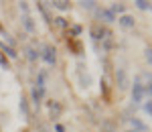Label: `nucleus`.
Masks as SVG:
<instances>
[{"mask_svg": "<svg viewBox=\"0 0 152 132\" xmlns=\"http://www.w3.org/2000/svg\"><path fill=\"white\" fill-rule=\"evenodd\" d=\"M43 59H45L47 65H55V61H57V51H55V47L45 45V49H43Z\"/></svg>", "mask_w": 152, "mask_h": 132, "instance_id": "1", "label": "nucleus"}, {"mask_svg": "<svg viewBox=\"0 0 152 132\" xmlns=\"http://www.w3.org/2000/svg\"><path fill=\"white\" fill-rule=\"evenodd\" d=\"M132 100H134V104H140L142 100H144V85L138 84V81H134V89H132Z\"/></svg>", "mask_w": 152, "mask_h": 132, "instance_id": "2", "label": "nucleus"}, {"mask_svg": "<svg viewBox=\"0 0 152 132\" xmlns=\"http://www.w3.org/2000/svg\"><path fill=\"white\" fill-rule=\"evenodd\" d=\"M116 81H118V87L120 89H126L128 87V73H126V69H118L116 71Z\"/></svg>", "mask_w": 152, "mask_h": 132, "instance_id": "3", "label": "nucleus"}, {"mask_svg": "<svg viewBox=\"0 0 152 132\" xmlns=\"http://www.w3.org/2000/svg\"><path fill=\"white\" fill-rule=\"evenodd\" d=\"M118 24L124 26V29H132V26L136 24V21H134V16H130V14H122V16L118 18Z\"/></svg>", "mask_w": 152, "mask_h": 132, "instance_id": "4", "label": "nucleus"}, {"mask_svg": "<svg viewBox=\"0 0 152 132\" xmlns=\"http://www.w3.org/2000/svg\"><path fill=\"white\" fill-rule=\"evenodd\" d=\"M43 94H45V89H41V87H37V85L31 89V96H33V104H35V106H39V104H41Z\"/></svg>", "mask_w": 152, "mask_h": 132, "instance_id": "5", "label": "nucleus"}, {"mask_svg": "<svg viewBox=\"0 0 152 132\" xmlns=\"http://www.w3.org/2000/svg\"><path fill=\"white\" fill-rule=\"evenodd\" d=\"M61 104H59V102H51V104H49V112H51V118H59V116H61Z\"/></svg>", "mask_w": 152, "mask_h": 132, "instance_id": "6", "label": "nucleus"}, {"mask_svg": "<svg viewBox=\"0 0 152 132\" xmlns=\"http://www.w3.org/2000/svg\"><path fill=\"white\" fill-rule=\"evenodd\" d=\"M51 6L53 8H57V10H69V2H65V0H55V2H51Z\"/></svg>", "mask_w": 152, "mask_h": 132, "instance_id": "7", "label": "nucleus"}, {"mask_svg": "<svg viewBox=\"0 0 152 132\" xmlns=\"http://www.w3.org/2000/svg\"><path fill=\"white\" fill-rule=\"evenodd\" d=\"M132 126H134V130L136 132H146L148 128H146V124L142 120H138V118H132Z\"/></svg>", "mask_w": 152, "mask_h": 132, "instance_id": "8", "label": "nucleus"}, {"mask_svg": "<svg viewBox=\"0 0 152 132\" xmlns=\"http://www.w3.org/2000/svg\"><path fill=\"white\" fill-rule=\"evenodd\" d=\"M23 24H24V29H26L28 33H35V23H33L31 16H23Z\"/></svg>", "mask_w": 152, "mask_h": 132, "instance_id": "9", "label": "nucleus"}, {"mask_svg": "<svg viewBox=\"0 0 152 132\" xmlns=\"http://www.w3.org/2000/svg\"><path fill=\"white\" fill-rule=\"evenodd\" d=\"M99 18H104L105 23H114V21H116L112 10H99Z\"/></svg>", "mask_w": 152, "mask_h": 132, "instance_id": "10", "label": "nucleus"}, {"mask_svg": "<svg viewBox=\"0 0 152 132\" xmlns=\"http://www.w3.org/2000/svg\"><path fill=\"white\" fill-rule=\"evenodd\" d=\"M0 49H2V51H4L8 57H12V59H16V57H18V53H16V51H14L10 45H4V43H2V45H0Z\"/></svg>", "mask_w": 152, "mask_h": 132, "instance_id": "11", "label": "nucleus"}, {"mask_svg": "<svg viewBox=\"0 0 152 132\" xmlns=\"http://www.w3.org/2000/svg\"><path fill=\"white\" fill-rule=\"evenodd\" d=\"M134 4H136V6H138L140 10H150V8H152V6H150V2H146V0H136Z\"/></svg>", "mask_w": 152, "mask_h": 132, "instance_id": "12", "label": "nucleus"}, {"mask_svg": "<svg viewBox=\"0 0 152 132\" xmlns=\"http://www.w3.org/2000/svg\"><path fill=\"white\" fill-rule=\"evenodd\" d=\"M18 106H20L23 116H24V118H28V106H26V100H24V98H20V104H18Z\"/></svg>", "mask_w": 152, "mask_h": 132, "instance_id": "13", "label": "nucleus"}, {"mask_svg": "<svg viewBox=\"0 0 152 132\" xmlns=\"http://www.w3.org/2000/svg\"><path fill=\"white\" fill-rule=\"evenodd\" d=\"M26 57H28V61H37L39 59V53L35 49H26Z\"/></svg>", "mask_w": 152, "mask_h": 132, "instance_id": "14", "label": "nucleus"}, {"mask_svg": "<svg viewBox=\"0 0 152 132\" xmlns=\"http://www.w3.org/2000/svg\"><path fill=\"white\" fill-rule=\"evenodd\" d=\"M53 21H55V24H57L59 29H65V26H67V23H65L63 16H57V18H53Z\"/></svg>", "mask_w": 152, "mask_h": 132, "instance_id": "15", "label": "nucleus"}, {"mask_svg": "<svg viewBox=\"0 0 152 132\" xmlns=\"http://www.w3.org/2000/svg\"><path fill=\"white\" fill-rule=\"evenodd\" d=\"M0 67H2V69H8V67H10V65H8V61H6V57H4V55H0Z\"/></svg>", "mask_w": 152, "mask_h": 132, "instance_id": "16", "label": "nucleus"}, {"mask_svg": "<svg viewBox=\"0 0 152 132\" xmlns=\"http://www.w3.org/2000/svg\"><path fill=\"white\" fill-rule=\"evenodd\" d=\"M126 8H124V4H114L112 6V12H124Z\"/></svg>", "mask_w": 152, "mask_h": 132, "instance_id": "17", "label": "nucleus"}, {"mask_svg": "<svg viewBox=\"0 0 152 132\" xmlns=\"http://www.w3.org/2000/svg\"><path fill=\"white\" fill-rule=\"evenodd\" d=\"M144 57H146V61H148V63H152V49L150 47L144 51Z\"/></svg>", "mask_w": 152, "mask_h": 132, "instance_id": "18", "label": "nucleus"}, {"mask_svg": "<svg viewBox=\"0 0 152 132\" xmlns=\"http://www.w3.org/2000/svg\"><path fill=\"white\" fill-rule=\"evenodd\" d=\"M144 94H146V96H152V84L144 85Z\"/></svg>", "mask_w": 152, "mask_h": 132, "instance_id": "19", "label": "nucleus"}, {"mask_svg": "<svg viewBox=\"0 0 152 132\" xmlns=\"http://www.w3.org/2000/svg\"><path fill=\"white\" fill-rule=\"evenodd\" d=\"M81 6H83V8H89V10H91V8L95 6V2H81Z\"/></svg>", "mask_w": 152, "mask_h": 132, "instance_id": "20", "label": "nucleus"}, {"mask_svg": "<svg viewBox=\"0 0 152 132\" xmlns=\"http://www.w3.org/2000/svg\"><path fill=\"white\" fill-rule=\"evenodd\" d=\"M144 110H146V114H150V116H152V100L146 104V106H144Z\"/></svg>", "mask_w": 152, "mask_h": 132, "instance_id": "21", "label": "nucleus"}, {"mask_svg": "<svg viewBox=\"0 0 152 132\" xmlns=\"http://www.w3.org/2000/svg\"><path fill=\"white\" fill-rule=\"evenodd\" d=\"M71 33H73V35H79V33H81V26H73Z\"/></svg>", "mask_w": 152, "mask_h": 132, "instance_id": "22", "label": "nucleus"}, {"mask_svg": "<svg viewBox=\"0 0 152 132\" xmlns=\"http://www.w3.org/2000/svg\"><path fill=\"white\" fill-rule=\"evenodd\" d=\"M55 132H65V128H63L61 124H57V126H55Z\"/></svg>", "mask_w": 152, "mask_h": 132, "instance_id": "23", "label": "nucleus"}, {"mask_svg": "<svg viewBox=\"0 0 152 132\" xmlns=\"http://www.w3.org/2000/svg\"><path fill=\"white\" fill-rule=\"evenodd\" d=\"M128 132H136V130H128Z\"/></svg>", "mask_w": 152, "mask_h": 132, "instance_id": "24", "label": "nucleus"}]
</instances>
